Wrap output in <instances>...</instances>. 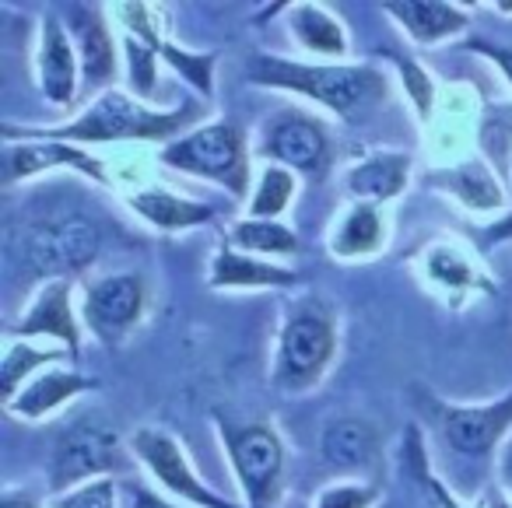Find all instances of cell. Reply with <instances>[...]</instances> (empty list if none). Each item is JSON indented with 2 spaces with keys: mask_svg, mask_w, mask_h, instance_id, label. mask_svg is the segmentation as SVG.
Masks as SVG:
<instances>
[{
  "mask_svg": "<svg viewBox=\"0 0 512 508\" xmlns=\"http://www.w3.org/2000/svg\"><path fill=\"white\" fill-rule=\"evenodd\" d=\"M200 120V106L193 99L179 102L176 109H151L148 102L120 92V88H102L95 102L78 113L71 123L60 127H18L4 123V141H64V144H120V141H148L169 144L179 134L193 130Z\"/></svg>",
  "mask_w": 512,
  "mask_h": 508,
  "instance_id": "obj_1",
  "label": "cell"
},
{
  "mask_svg": "<svg viewBox=\"0 0 512 508\" xmlns=\"http://www.w3.org/2000/svg\"><path fill=\"white\" fill-rule=\"evenodd\" d=\"M246 78L260 88L299 95L316 102L327 113L341 116L344 123H362L376 113L390 95V78L376 64H306V60L256 53L249 57Z\"/></svg>",
  "mask_w": 512,
  "mask_h": 508,
  "instance_id": "obj_2",
  "label": "cell"
},
{
  "mask_svg": "<svg viewBox=\"0 0 512 508\" xmlns=\"http://www.w3.org/2000/svg\"><path fill=\"white\" fill-rule=\"evenodd\" d=\"M214 431L246 508H281L288 487V445L271 421H242L214 410Z\"/></svg>",
  "mask_w": 512,
  "mask_h": 508,
  "instance_id": "obj_3",
  "label": "cell"
},
{
  "mask_svg": "<svg viewBox=\"0 0 512 508\" xmlns=\"http://www.w3.org/2000/svg\"><path fill=\"white\" fill-rule=\"evenodd\" d=\"M337 347H341V333H337L334 312L320 298L299 302L281 323L271 361V386L288 396L316 389L327 379Z\"/></svg>",
  "mask_w": 512,
  "mask_h": 508,
  "instance_id": "obj_4",
  "label": "cell"
},
{
  "mask_svg": "<svg viewBox=\"0 0 512 508\" xmlns=\"http://www.w3.org/2000/svg\"><path fill=\"white\" fill-rule=\"evenodd\" d=\"M158 162L186 176H197L228 190L232 197L249 200L253 183V158H249V137L239 123H197L193 130L179 134L158 151Z\"/></svg>",
  "mask_w": 512,
  "mask_h": 508,
  "instance_id": "obj_5",
  "label": "cell"
},
{
  "mask_svg": "<svg viewBox=\"0 0 512 508\" xmlns=\"http://www.w3.org/2000/svg\"><path fill=\"white\" fill-rule=\"evenodd\" d=\"M127 452L134 463H141L148 470V477L162 487L169 498L183 501V505L193 508H246L242 501H228L225 494H218L193 466L186 445L179 442L176 431L158 428V424H148V428H137L134 435L127 438Z\"/></svg>",
  "mask_w": 512,
  "mask_h": 508,
  "instance_id": "obj_6",
  "label": "cell"
},
{
  "mask_svg": "<svg viewBox=\"0 0 512 508\" xmlns=\"http://www.w3.org/2000/svg\"><path fill=\"white\" fill-rule=\"evenodd\" d=\"M123 466H127V456H123L120 435L95 417H81L57 435L46 477H50L53 494H64L71 487L88 484V480L113 477Z\"/></svg>",
  "mask_w": 512,
  "mask_h": 508,
  "instance_id": "obj_7",
  "label": "cell"
},
{
  "mask_svg": "<svg viewBox=\"0 0 512 508\" xmlns=\"http://www.w3.org/2000/svg\"><path fill=\"white\" fill-rule=\"evenodd\" d=\"M148 312V281L141 274L95 277L81 291V323L99 344L116 347Z\"/></svg>",
  "mask_w": 512,
  "mask_h": 508,
  "instance_id": "obj_8",
  "label": "cell"
},
{
  "mask_svg": "<svg viewBox=\"0 0 512 508\" xmlns=\"http://www.w3.org/2000/svg\"><path fill=\"white\" fill-rule=\"evenodd\" d=\"M253 155L264 158V162L285 165V169L316 179V183L327 179L330 165H334V148H330L327 130L309 113H278L264 127Z\"/></svg>",
  "mask_w": 512,
  "mask_h": 508,
  "instance_id": "obj_9",
  "label": "cell"
},
{
  "mask_svg": "<svg viewBox=\"0 0 512 508\" xmlns=\"http://www.w3.org/2000/svg\"><path fill=\"white\" fill-rule=\"evenodd\" d=\"M99 256V228L85 218H60L36 225L25 235V260L46 281H57L88 270Z\"/></svg>",
  "mask_w": 512,
  "mask_h": 508,
  "instance_id": "obj_10",
  "label": "cell"
},
{
  "mask_svg": "<svg viewBox=\"0 0 512 508\" xmlns=\"http://www.w3.org/2000/svg\"><path fill=\"white\" fill-rule=\"evenodd\" d=\"M435 417L453 452L467 459L491 456L512 435V389L491 403H435Z\"/></svg>",
  "mask_w": 512,
  "mask_h": 508,
  "instance_id": "obj_11",
  "label": "cell"
},
{
  "mask_svg": "<svg viewBox=\"0 0 512 508\" xmlns=\"http://www.w3.org/2000/svg\"><path fill=\"white\" fill-rule=\"evenodd\" d=\"M8 337L18 340H57V344L67 347L71 361L81 358V316L74 312V284L67 277H57V281H46L39 288V295L29 302V309L22 312L15 326L8 330Z\"/></svg>",
  "mask_w": 512,
  "mask_h": 508,
  "instance_id": "obj_12",
  "label": "cell"
},
{
  "mask_svg": "<svg viewBox=\"0 0 512 508\" xmlns=\"http://www.w3.org/2000/svg\"><path fill=\"white\" fill-rule=\"evenodd\" d=\"M36 71H39V92L50 106L67 109L74 106L81 88V60L74 50V39L67 32L64 18L57 11H46L39 22V53H36Z\"/></svg>",
  "mask_w": 512,
  "mask_h": 508,
  "instance_id": "obj_13",
  "label": "cell"
},
{
  "mask_svg": "<svg viewBox=\"0 0 512 508\" xmlns=\"http://www.w3.org/2000/svg\"><path fill=\"white\" fill-rule=\"evenodd\" d=\"M421 277L432 291H439L449 305H460L474 295H491L495 281L477 256H470L456 242H432L421 253Z\"/></svg>",
  "mask_w": 512,
  "mask_h": 508,
  "instance_id": "obj_14",
  "label": "cell"
},
{
  "mask_svg": "<svg viewBox=\"0 0 512 508\" xmlns=\"http://www.w3.org/2000/svg\"><path fill=\"white\" fill-rule=\"evenodd\" d=\"M53 169H74L92 179V183L113 186L106 162L95 158L88 148L64 144V141H8V186L32 176H43V172Z\"/></svg>",
  "mask_w": 512,
  "mask_h": 508,
  "instance_id": "obj_15",
  "label": "cell"
},
{
  "mask_svg": "<svg viewBox=\"0 0 512 508\" xmlns=\"http://www.w3.org/2000/svg\"><path fill=\"white\" fill-rule=\"evenodd\" d=\"M60 18L74 39L85 85H109L116 74V36L109 25V11L102 4H67Z\"/></svg>",
  "mask_w": 512,
  "mask_h": 508,
  "instance_id": "obj_16",
  "label": "cell"
},
{
  "mask_svg": "<svg viewBox=\"0 0 512 508\" xmlns=\"http://www.w3.org/2000/svg\"><path fill=\"white\" fill-rule=\"evenodd\" d=\"M95 389H99V382H95L92 375L78 372V368L53 365V368H46V372H39L32 382H25V386L18 389V396H11V400L4 403V410L25 424H39L57 414V410H64L71 400H78V396H85V393H95Z\"/></svg>",
  "mask_w": 512,
  "mask_h": 508,
  "instance_id": "obj_17",
  "label": "cell"
},
{
  "mask_svg": "<svg viewBox=\"0 0 512 508\" xmlns=\"http://www.w3.org/2000/svg\"><path fill=\"white\" fill-rule=\"evenodd\" d=\"M383 435L372 421L358 414L330 417L320 431V456L337 473H365L379 463Z\"/></svg>",
  "mask_w": 512,
  "mask_h": 508,
  "instance_id": "obj_18",
  "label": "cell"
},
{
  "mask_svg": "<svg viewBox=\"0 0 512 508\" xmlns=\"http://www.w3.org/2000/svg\"><path fill=\"white\" fill-rule=\"evenodd\" d=\"M207 284L214 291H271V288H295L299 270L285 263L264 260V256L239 253L232 246H221L207 270Z\"/></svg>",
  "mask_w": 512,
  "mask_h": 508,
  "instance_id": "obj_19",
  "label": "cell"
},
{
  "mask_svg": "<svg viewBox=\"0 0 512 508\" xmlns=\"http://www.w3.org/2000/svg\"><path fill=\"white\" fill-rule=\"evenodd\" d=\"M411 165L414 158L404 155V151H376V155L362 158V162L344 172V193L351 197V204L383 207L407 190Z\"/></svg>",
  "mask_w": 512,
  "mask_h": 508,
  "instance_id": "obj_20",
  "label": "cell"
},
{
  "mask_svg": "<svg viewBox=\"0 0 512 508\" xmlns=\"http://www.w3.org/2000/svg\"><path fill=\"white\" fill-rule=\"evenodd\" d=\"M127 207L155 232H186V228L207 225L214 218L211 204L190 200L169 186H141L127 197Z\"/></svg>",
  "mask_w": 512,
  "mask_h": 508,
  "instance_id": "obj_21",
  "label": "cell"
},
{
  "mask_svg": "<svg viewBox=\"0 0 512 508\" xmlns=\"http://www.w3.org/2000/svg\"><path fill=\"white\" fill-rule=\"evenodd\" d=\"M383 11L414 39L418 46H439L446 39L467 32V11L442 4V0H393L383 4Z\"/></svg>",
  "mask_w": 512,
  "mask_h": 508,
  "instance_id": "obj_22",
  "label": "cell"
},
{
  "mask_svg": "<svg viewBox=\"0 0 512 508\" xmlns=\"http://www.w3.org/2000/svg\"><path fill=\"white\" fill-rule=\"evenodd\" d=\"M432 186L456 197L467 211H505V200H509L502 176L481 158H467L453 169L432 172Z\"/></svg>",
  "mask_w": 512,
  "mask_h": 508,
  "instance_id": "obj_23",
  "label": "cell"
},
{
  "mask_svg": "<svg viewBox=\"0 0 512 508\" xmlns=\"http://www.w3.org/2000/svg\"><path fill=\"white\" fill-rule=\"evenodd\" d=\"M330 253L337 260H369L379 256L386 246V221H383V207L372 204H348L341 211V218L334 221L327 239Z\"/></svg>",
  "mask_w": 512,
  "mask_h": 508,
  "instance_id": "obj_24",
  "label": "cell"
},
{
  "mask_svg": "<svg viewBox=\"0 0 512 508\" xmlns=\"http://www.w3.org/2000/svg\"><path fill=\"white\" fill-rule=\"evenodd\" d=\"M288 29H292L295 43L302 46L313 57H327L330 64L334 60H344L351 50L348 43V29L337 15H330L323 4H295L288 11Z\"/></svg>",
  "mask_w": 512,
  "mask_h": 508,
  "instance_id": "obj_25",
  "label": "cell"
},
{
  "mask_svg": "<svg viewBox=\"0 0 512 508\" xmlns=\"http://www.w3.org/2000/svg\"><path fill=\"white\" fill-rule=\"evenodd\" d=\"M64 358H71L67 347H36L32 340L8 337V344H4V361H0V396H4V403H8L11 396H18V389H22L25 382H32L39 372H46V368L60 365Z\"/></svg>",
  "mask_w": 512,
  "mask_h": 508,
  "instance_id": "obj_26",
  "label": "cell"
},
{
  "mask_svg": "<svg viewBox=\"0 0 512 508\" xmlns=\"http://www.w3.org/2000/svg\"><path fill=\"white\" fill-rule=\"evenodd\" d=\"M225 246L239 249L249 256H295L299 253V235L285 221H264V218H239L232 221L225 235Z\"/></svg>",
  "mask_w": 512,
  "mask_h": 508,
  "instance_id": "obj_27",
  "label": "cell"
},
{
  "mask_svg": "<svg viewBox=\"0 0 512 508\" xmlns=\"http://www.w3.org/2000/svg\"><path fill=\"white\" fill-rule=\"evenodd\" d=\"M299 172L285 169V165L267 162L256 176V186L246 200V218H264V221H281V214L292 207L295 193H299Z\"/></svg>",
  "mask_w": 512,
  "mask_h": 508,
  "instance_id": "obj_28",
  "label": "cell"
},
{
  "mask_svg": "<svg viewBox=\"0 0 512 508\" xmlns=\"http://www.w3.org/2000/svg\"><path fill=\"white\" fill-rule=\"evenodd\" d=\"M158 60H162V64H169V71H176L197 95L211 99L218 53H190V50H183V46H176V43H169V39H165V43L158 46Z\"/></svg>",
  "mask_w": 512,
  "mask_h": 508,
  "instance_id": "obj_29",
  "label": "cell"
},
{
  "mask_svg": "<svg viewBox=\"0 0 512 508\" xmlns=\"http://www.w3.org/2000/svg\"><path fill=\"white\" fill-rule=\"evenodd\" d=\"M393 67H397L400 88H404L407 102L414 106L418 120L428 123V120H432V113H435V99H439V88H435L432 74H428L421 64H414L411 57H397V60H393Z\"/></svg>",
  "mask_w": 512,
  "mask_h": 508,
  "instance_id": "obj_30",
  "label": "cell"
},
{
  "mask_svg": "<svg viewBox=\"0 0 512 508\" xmlns=\"http://www.w3.org/2000/svg\"><path fill=\"white\" fill-rule=\"evenodd\" d=\"M379 505V487L369 480H334L313 498V508H376Z\"/></svg>",
  "mask_w": 512,
  "mask_h": 508,
  "instance_id": "obj_31",
  "label": "cell"
},
{
  "mask_svg": "<svg viewBox=\"0 0 512 508\" xmlns=\"http://www.w3.org/2000/svg\"><path fill=\"white\" fill-rule=\"evenodd\" d=\"M46 508H120V491L113 477L88 480L81 487H71L64 494H53Z\"/></svg>",
  "mask_w": 512,
  "mask_h": 508,
  "instance_id": "obj_32",
  "label": "cell"
},
{
  "mask_svg": "<svg viewBox=\"0 0 512 508\" xmlns=\"http://www.w3.org/2000/svg\"><path fill=\"white\" fill-rule=\"evenodd\" d=\"M127 71H130V88L137 92V99H148L158 81V53L134 43V39H127Z\"/></svg>",
  "mask_w": 512,
  "mask_h": 508,
  "instance_id": "obj_33",
  "label": "cell"
},
{
  "mask_svg": "<svg viewBox=\"0 0 512 508\" xmlns=\"http://www.w3.org/2000/svg\"><path fill=\"white\" fill-rule=\"evenodd\" d=\"M411 456H414V470H418V477L428 484V491H432V498L439 501V508H470V505H463V501L456 498V494L449 491V487L442 484V480L435 477L432 470H428V463H425V459H421V456H425V452L418 449V442L411 445Z\"/></svg>",
  "mask_w": 512,
  "mask_h": 508,
  "instance_id": "obj_34",
  "label": "cell"
},
{
  "mask_svg": "<svg viewBox=\"0 0 512 508\" xmlns=\"http://www.w3.org/2000/svg\"><path fill=\"white\" fill-rule=\"evenodd\" d=\"M463 50L488 57L491 64H495L498 71H502L505 78L512 81V46H498V43H488V39H467V43H463Z\"/></svg>",
  "mask_w": 512,
  "mask_h": 508,
  "instance_id": "obj_35",
  "label": "cell"
},
{
  "mask_svg": "<svg viewBox=\"0 0 512 508\" xmlns=\"http://www.w3.org/2000/svg\"><path fill=\"white\" fill-rule=\"evenodd\" d=\"M130 498H134L137 508H193V505L172 501L169 494H158V491H151V487H141V484L130 487Z\"/></svg>",
  "mask_w": 512,
  "mask_h": 508,
  "instance_id": "obj_36",
  "label": "cell"
},
{
  "mask_svg": "<svg viewBox=\"0 0 512 508\" xmlns=\"http://www.w3.org/2000/svg\"><path fill=\"white\" fill-rule=\"evenodd\" d=\"M495 466H498V487L505 494H512V435L505 438V445L495 452Z\"/></svg>",
  "mask_w": 512,
  "mask_h": 508,
  "instance_id": "obj_37",
  "label": "cell"
},
{
  "mask_svg": "<svg viewBox=\"0 0 512 508\" xmlns=\"http://www.w3.org/2000/svg\"><path fill=\"white\" fill-rule=\"evenodd\" d=\"M509 239H512V211L484 228V246H495V242H509Z\"/></svg>",
  "mask_w": 512,
  "mask_h": 508,
  "instance_id": "obj_38",
  "label": "cell"
},
{
  "mask_svg": "<svg viewBox=\"0 0 512 508\" xmlns=\"http://www.w3.org/2000/svg\"><path fill=\"white\" fill-rule=\"evenodd\" d=\"M0 508H43L29 491H4L0 498Z\"/></svg>",
  "mask_w": 512,
  "mask_h": 508,
  "instance_id": "obj_39",
  "label": "cell"
},
{
  "mask_svg": "<svg viewBox=\"0 0 512 508\" xmlns=\"http://www.w3.org/2000/svg\"><path fill=\"white\" fill-rule=\"evenodd\" d=\"M481 508H512V494H505L502 487H498V491H488V498L481 501Z\"/></svg>",
  "mask_w": 512,
  "mask_h": 508,
  "instance_id": "obj_40",
  "label": "cell"
}]
</instances>
